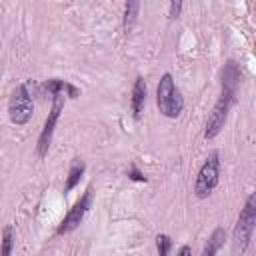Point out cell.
<instances>
[{
	"mask_svg": "<svg viewBox=\"0 0 256 256\" xmlns=\"http://www.w3.org/2000/svg\"><path fill=\"white\" fill-rule=\"evenodd\" d=\"M84 170H86L84 162H80V160L76 158V160L72 162L70 170H68V176H66V184H64V192H70V190H74V188L78 186V182H80V178H82Z\"/></svg>",
	"mask_w": 256,
	"mask_h": 256,
	"instance_id": "obj_11",
	"label": "cell"
},
{
	"mask_svg": "<svg viewBox=\"0 0 256 256\" xmlns=\"http://www.w3.org/2000/svg\"><path fill=\"white\" fill-rule=\"evenodd\" d=\"M180 10H182V2H172V4H170V14H168V16H170V18H176V16L180 14Z\"/></svg>",
	"mask_w": 256,
	"mask_h": 256,
	"instance_id": "obj_17",
	"label": "cell"
},
{
	"mask_svg": "<svg viewBox=\"0 0 256 256\" xmlns=\"http://www.w3.org/2000/svg\"><path fill=\"white\" fill-rule=\"evenodd\" d=\"M144 102H146V82L142 76H136L134 86H132V100H130L134 120H140L142 110H144Z\"/></svg>",
	"mask_w": 256,
	"mask_h": 256,
	"instance_id": "obj_9",
	"label": "cell"
},
{
	"mask_svg": "<svg viewBox=\"0 0 256 256\" xmlns=\"http://www.w3.org/2000/svg\"><path fill=\"white\" fill-rule=\"evenodd\" d=\"M90 202H92V188H88L84 192V196L68 210V214L64 216V220L60 222V226L56 228V234H66V232H72L80 226V222L84 220L88 208H90Z\"/></svg>",
	"mask_w": 256,
	"mask_h": 256,
	"instance_id": "obj_7",
	"label": "cell"
},
{
	"mask_svg": "<svg viewBox=\"0 0 256 256\" xmlns=\"http://www.w3.org/2000/svg\"><path fill=\"white\" fill-rule=\"evenodd\" d=\"M12 248H14V228L4 226L0 240V256H12Z\"/></svg>",
	"mask_w": 256,
	"mask_h": 256,
	"instance_id": "obj_13",
	"label": "cell"
},
{
	"mask_svg": "<svg viewBox=\"0 0 256 256\" xmlns=\"http://www.w3.org/2000/svg\"><path fill=\"white\" fill-rule=\"evenodd\" d=\"M128 176H130L132 180H138V182H144V180H146V176H144V174H142V172H140L136 166H132V168H130Z\"/></svg>",
	"mask_w": 256,
	"mask_h": 256,
	"instance_id": "obj_16",
	"label": "cell"
},
{
	"mask_svg": "<svg viewBox=\"0 0 256 256\" xmlns=\"http://www.w3.org/2000/svg\"><path fill=\"white\" fill-rule=\"evenodd\" d=\"M254 226H256V196L250 194L244 202V208L240 210V216L236 220L234 226V234H232V250L234 254H244L252 242V234H254Z\"/></svg>",
	"mask_w": 256,
	"mask_h": 256,
	"instance_id": "obj_1",
	"label": "cell"
},
{
	"mask_svg": "<svg viewBox=\"0 0 256 256\" xmlns=\"http://www.w3.org/2000/svg\"><path fill=\"white\" fill-rule=\"evenodd\" d=\"M32 112H34V104H32V96L28 92V86L26 84H20L12 98H10V104H8V114H10V120L18 126H24L30 122L32 118Z\"/></svg>",
	"mask_w": 256,
	"mask_h": 256,
	"instance_id": "obj_5",
	"label": "cell"
},
{
	"mask_svg": "<svg viewBox=\"0 0 256 256\" xmlns=\"http://www.w3.org/2000/svg\"><path fill=\"white\" fill-rule=\"evenodd\" d=\"M64 110V94H56L52 96V108L48 112V118L44 122V128L38 136V144H36V152L40 158L46 156L48 148H50V142H52V134H54V128H56V122L60 118V112Z\"/></svg>",
	"mask_w": 256,
	"mask_h": 256,
	"instance_id": "obj_6",
	"label": "cell"
},
{
	"mask_svg": "<svg viewBox=\"0 0 256 256\" xmlns=\"http://www.w3.org/2000/svg\"><path fill=\"white\" fill-rule=\"evenodd\" d=\"M240 66L236 64V60H228L222 68V90L226 92H238V84H240Z\"/></svg>",
	"mask_w": 256,
	"mask_h": 256,
	"instance_id": "obj_8",
	"label": "cell"
},
{
	"mask_svg": "<svg viewBox=\"0 0 256 256\" xmlns=\"http://www.w3.org/2000/svg\"><path fill=\"white\" fill-rule=\"evenodd\" d=\"M156 104L160 114H164L166 118H176L180 116V112L184 110V98L180 94V90L176 88L172 76L166 72L162 74L158 88H156Z\"/></svg>",
	"mask_w": 256,
	"mask_h": 256,
	"instance_id": "obj_2",
	"label": "cell"
},
{
	"mask_svg": "<svg viewBox=\"0 0 256 256\" xmlns=\"http://www.w3.org/2000/svg\"><path fill=\"white\" fill-rule=\"evenodd\" d=\"M156 248H158V256H168L170 248H172V240L166 234H158L156 236Z\"/></svg>",
	"mask_w": 256,
	"mask_h": 256,
	"instance_id": "obj_15",
	"label": "cell"
},
{
	"mask_svg": "<svg viewBox=\"0 0 256 256\" xmlns=\"http://www.w3.org/2000/svg\"><path fill=\"white\" fill-rule=\"evenodd\" d=\"M40 90H42V92H48L50 96L64 94V96H68V98H76V96L80 94L76 86H72V84H68V82L60 80V78H50V80H46V82L40 86Z\"/></svg>",
	"mask_w": 256,
	"mask_h": 256,
	"instance_id": "obj_10",
	"label": "cell"
},
{
	"mask_svg": "<svg viewBox=\"0 0 256 256\" xmlns=\"http://www.w3.org/2000/svg\"><path fill=\"white\" fill-rule=\"evenodd\" d=\"M234 102H236L234 92H226V90L220 92V98L216 100V104H214V108H212V112L206 120V130H204L206 140H212L220 134V130L224 128V124L228 120V114H230V108H232Z\"/></svg>",
	"mask_w": 256,
	"mask_h": 256,
	"instance_id": "obj_4",
	"label": "cell"
},
{
	"mask_svg": "<svg viewBox=\"0 0 256 256\" xmlns=\"http://www.w3.org/2000/svg\"><path fill=\"white\" fill-rule=\"evenodd\" d=\"M218 180H220V154L218 150H212L198 170V176L194 182V194L198 198L210 196L212 190L218 186Z\"/></svg>",
	"mask_w": 256,
	"mask_h": 256,
	"instance_id": "obj_3",
	"label": "cell"
},
{
	"mask_svg": "<svg viewBox=\"0 0 256 256\" xmlns=\"http://www.w3.org/2000/svg\"><path fill=\"white\" fill-rule=\"evenodd\" d=\"M138 10H140V4L138 2H128L126 4V10H124V28L130 30L136 16H138Z\"/></svg>",
	"mask_w": 256,
	"mask_h": 256,
	"instance_id": "obj_14",
	"label": "cell"
},
{
	"mask_svg": "<svg viewBox=\"0 0 256 256\" xmlns=\"http://www.w3.org/2000/svg\"><path fill=\"white\" fill-rule=\"evenodd\" d=\"M224 240H226V230L224 228H216L212 232V236L208 238V242H206V246L202 250V256H216V252L220 250Z\"/></svg>",
	"mask_w": 256,
	"mask_h": 256,
	"instance_id": "obj_12",
	"label": "cell"
},
{
	"mask_svg": "<svg viewBox=\"0 0 256 256\" xmlns=\"http://www.w3.org/2000/svg\"><path fill=\"white\" fill-rule=\"evenodd\" d=\"M176 256H192V246H190V244L180 246V250H178V254H176Z\"/></svg>",
	"mask_w": 256,
	"mask_h": 256,
	"instance_id": "obj_18",
	"label": "cell"
}]
</instances>
